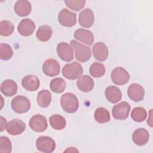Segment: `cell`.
Segmentation results:
<instances>
[{
  "label": "cell",
  "mask_w": 153,
  "mask_h": 153,
  "mask_svg": "<svg viewBox=\"0 0 153 153\" xmlns=\"http://www.w3.org/2000/svg\"><path fill=\"white\" fill-rule=\"evenodd\" d=\"M62 108L68 113L75 112L79 107V102L76 96L71 93H66L60 97Z\"/></svg>",
  "instance_id": "1"
},
{
  "label": "cell",
  "mask_w": 153,
  "mask_h": 153,
  "mask_svg": "<svg viewBox=\"0 0 153 153\" xmlns=\"http://www.w3.org/2000/svg\"><path fill=\"white\" fill-rule=\"evenodd\" d=\"M83 73V68L78 62H74L65 65L62 69L63 76L71 80L79 78Z\"/></svg>",
  "instance_id": "2"
},
{
  "label": "cell",
  "mask_w": 153,
  "mask_h": 153,
  "mask_svg": "<svg viewBox=\"0 0 153 153\" xmlns=\"http://www.w3.org/2000/svg\"><path fill=\"white\" fill-rule=\"evenodd\" d=\"M71 45L75 50V57L78 61L84 63L91 57L90 48L75 40L71 41Z\"/></svg>",
  "instance_id": "3"
},
{
  "label": "cell",
  "mask_w": 153,
  "mask_h": 153,
  "mask_svg": "<svg viewBox=\"0 0 153 153\" xmlns=\"http://www.w3.org/2000/svg\"><path fill=\"white\" fill-rule=\"evenodd\" d=\"M13 110L17 114L26 113L30 108L29 100L23 96H17L14 97L11 103Z\"/></svg>",
  "instance_id": "4"
},
{
  "label": "cell",
  "mask_w": 153,
  "mask_h": 153,
  "mask_svg": "<svg viewBox=\"0 0 153 153\" xmlns=\"http://www.w3.org/2000/svg\"><path fill=\"white\" fill-rule=\"evenodd\" d=\"M37 149L42 152L50 153L54 151L56 143L54 140L48 136H41L38 137L36 140Z\"/></svg>",
  "instance_id": "5"
},
{
  "label": "cell",
  "mask_w": 153,
  "mask_h": 153,
  "mask_svg": "<svg viewBox=\"0 0 153 153\" xmlns=\"http://www.w3.org/2000/svg\"><path fill=\"white\" fill-rule=\"evenodd\" d=\"M111 77L112 81L118 85H124L130 79V75L128 72L121 66L116 67L112 70Z\"/></svg>",
  "instance_id": "6"
},
{
  "label": "cell",
  "mask_w": 153,
  "mask_h": 153,
  "mask_svg": "<svg viewBox=\"0 0 153 153\" xmlns=\"http://www.w3.org/2000/svg\"><path fill=\"white\" fill-rule=\"evenodd\" d=\"M58 20L61 25L69 27H72L76 23V15L64 8L59 12Z\"/></svg>",
  "instance_id": "7"
},
{
  "label": "cell",
  "mask_w": 153,
  "mask_h": 153,
  "mask_svg": "<svg viewBox=\"0 0 153 153\" xmlns=\"http://www.w3.org/2000/svg\"><path fill=\"white\" fill-rule=\"evenodd\" d=\"M130 109V105L127 102H122L112 108V116L115 120H124L128 118Z\"/></svg>",
  "instance_id": "8"
},
{
  "label": "cell",
  "mask_w": 153,
  "mask_h": 153,
  "mask_svg": "<svg viewBox=\"0 0 153 153\" xmlns=\"http://www.w3.org/2000/svg\"><path fill=\"white\" fill-rule=\"evenodd\" d=\"M29 124L30 128L36 132H42L48 127L47 118L41 114H36L32 117Z\"/></svg>",
  "instance_id": "9"
},
{
  "label": "cell",
  "mask_w": 153,
  "mask_h": 153,
  "mask_svg": "<svg viewBox=\"0 0 153 153\" xmlns=\"http://www.w3.org/2000/svg\"><path fill=\"white\" fill-rule=\"evenodd\" d=\"M59 57L65 62H71L74 59V52L72 47L66 42L59 43L56 48Z\"/></svg>",
  "instance_id": "10"
},
{
  "label": "cell",
  "mask_w": 153,
  "mask_h": 153,
  "mask_svg": "<svg viewBox=\"0 0 153 153\" xmlns=\"http://www.w3.org/2000/svg\"><path fill=\"white\" fill-rule=\"evenodd\" d=\"M60 66L58 62L54 59L46 60L42 65V71L47 76L52 77L59 75Z\"/></svg>",
  "instance_id": "11"
},
{
  "label": "cell",
  "mask_w": 153,
  "mask_h": 153,
  "mask_svg": "<svg viewBox=\"0 0 153 153\" xmlns=\"http://www.w3.org/2000/svg\"><path fill=\"white\" fill-rule=\"evenodd\" d=\"M127 94L131 100L137 102L143 99L145 90L141 85L137 83H133L130 84L128 87Z\"/></svg>",
  "instance_id": "12"
},
{
  "label": "cell",
  "mask_w": 153,
  "mask_h": 153,
  "mask_svg": "<svg viewBox=\"0 0 153 153\" xmlns=\"http://www.w3.org/2000/svg\"><path fill=\"white\" fill-rule=\"evenodd\" d=\"M35 29V23L30 19H22L17 26V31L24 36H30Z\"/></svg>",
  "instance_id": "13"
},
{
  "label": "cell",
  "mask_w": 153,
  "mask_h": 153,
  "mask_svg": "<svg viewBox=\"0 0 153 153\" xmlns=\"http://www.w3.org/2000/svg\"><path fill=\"white\" fill-rule=\"evenodd\" d=\"M26 128L25 123L19 119L10 121L7 125L6 130L11 135H19L22 133Z\"/></svg>",
  "instance_id": "14"
},
{
  "label": "cell",
  "mask_w": 153,
  "mask_h": 153,
  "mask_svg": "<svg viewBox=\"0 0 153 153\" xmlns=\"http://www.w3.org/2000/svg\"><path fill=\"white\" fill-rule=\"evenodd\" d=\"M79 25L86 28L90 27L93 26L94 21V16L93 11L87 8L80 12L78 17Z\"/></svg>",
  "instance_id": "15"
},
{
  "label": "cell",
  "mask_w": 153,
  "mask_h": 153,
  "mask_svg": "<svg viewBox=\"0 0 153 153\" xmlns=\"http://www.w3.org/2000/svg\"><path fill=\"white\" fill-rule=\"evenodd\" d=\"M74 38L88 45H91L94 42V35L92 32L84 29H78L74 33Z\"/></svg>",
  "instance_id": "16"
},
{
  "label": "cell",
  "mask_w": 153,
  "mask_h": 153,
  "mask_svg": "<svg viewBox=\"0 0 153 153\" xmlns=\"http://www.w3.org/2000/svg\"><path fill=\"white\" fill-rule=\"evenodd\" d=\"M93 54L96 59L103 62L108 56V47L102 42H96L93 47Z\"/></svg>",
  "instance_id": "17"
},
{
  "label": "cell",
  "mask_w": 153,
  "mask_h": 153,
  "mask_svg": "<svg viewBox=\"0 0 153 153\" xmlns=\"http://www.w3.org/2000/svg\"><path fill=\"white\" fill-rule=\"evenodd\" d=\"M149 139V134L145 128H137L132 134L133 142L138 146H143L145 145L148 142Z\"/></svg>",
  "instance_id": "18"
},
{
  "label": "cell",
  "mask_w": 153,
  "mask_h": 153,
  "mask_svg": "<svg viewBox=\"0 0 153 153\" xmlns=\"http://www.w3.org/2000/svg\"><path fill=\"white\" fill-rule=\"evenodd\" d=\"M22 85L25 90L34 91L39 87V79L35 75H27L22 79Z\"/></svg>",
  "instance_id": "19"
},
{
  "label": "cell",
  "mask_w": 153,
  "mask_h": 153,
  "mask_svg": "<svg viewBox=\"0 0 153 153\" xmlns=\"http://www.w3.org/2000/svg\"><path fill=\"white\" fill-rule=\"evenodd\" d=\"M1 91L5 96H13L17 91V85L12 79H6L1 84Z\"/></svg>",
  "instance_id": "20"
},
{
  "label": "cell",
  "mask_w": 153,
  "mask_h": 153,
  "mask_svg": "<svg viewBox=\"0 0 153 153\" xmlns=\"http://www.w3.org/2000/svg\"><path fill=\"white\" fill-rule=\"evenodd\" d=\"M15 13L19 16L24 17L29 15L32 10L30 2L26 0L17 1L14 7Z\"/></svg>",
  "instance_id": "21"
},
{
  "label": "cell",
  "mask_w": 153,
  "mask_h": 153,
  "mask_svg": "<svg viewBox=\"0 0 153 153\" xmlns=\"http://www.w3.org/2000/svg\"><path fill=\"white\" fill-rule=\"evenodd\" d=\"M76 85L79 90L83 92H89L94 87L93 79L87 75H81L76 82Z\"/></svg>",
  "instance_id": "22"
},
{
  "label": "cell",
  "mask_w": 153,
  "mask_h": 153,
  "mask_svg": "<svg viewBox=\"0 0 153 153\" xmlns=\"http://www.w3.org/2000/svg\"><path fill=\"white\" fill-rule=\"evenodd\" d=\"M105 97L106 99L112 103H115L119 102L122 97V93L119 88L111 85L105 90Z\"/></svg>",
  "instance_id": "23"
},
{
  "label": "cell",
  "mask_w": 153,
  "mask_h": 153,
  "mask_svg": "<svg viewBox=\"0 0 153 153\" xmlns=\"http://www.w3.org/2000/svg\"><path fill=\"white\" fill-rule=\"evenodd\" d=\"M53 34V30L50 26L48 25H42L38 29L36 36L37 39L41 42L48 41Z\"/></svg>",
  "instance_id": "24"
},
{
  "label": "cell",
  "mask_w": 153,
  "mask_h": 153,
  "mask_svg": "<svg viewBox=\"0 0 153 153\" xmlns=\"http://www.w3.org/2000/svg\"><path fill=\"white\" fill-rule=\"evenodd\" d=\"M51 127L57 130H61L65 128L66 122L65 118L60 115L54 114L49 118Z\"/></svg>",
  "instance_id": "25"
},
{
  "label": "cell",
  "mask_w": 153,
  "mask_h": 153,
  "mask_svg": "<svg viewBox=\"0 0 153 153\" xmlns=\"http://www.w3.org/2000/svg\"><path fill=\"white\" fill-rule=\"evenodd\" d=\"M37 103L41 108H47L49 106L51 101V94L47 90L40 91L36 97Z\"/></svg>",
  "instance_id": "26"
},
{
  "label": "cell",
  "mask_w": 153,
  "mask_h": 153,
  "mask_svg": "<svg viewBox=\"0 0 153 153\" xmlns=\"http://www.w3.org/2000/svg\"><path fill=\"white\" fill-rule=\"evenodd\" d=\"M95 120L99 123H106L110 121L111 117L109 111L102 107L98 108L96 109L94 114Z\"/></svg>",
  "instance_id": "27"
},
{
  "label": "cell",
  "mask_w": 153,
  "mask_h": 153,
  "mask_svg": "<svg viewBox=\"0 0 153 153\" xmlns=\"http://www.w3.org/2000/svg\"><path fill=\"white\" fill-rule=\"evenodd\" d=\"M50 87L51 90L53 92L56 93H61L66 88L65 81L61 78H54L50 82Z\"/></svg>",
  "instance_id": "28"
},
{
  "label": "cell",
  "mask_w": 153,
  "mask_h": 153,
  "mask_svg": "<svg viewBox=\"0 0 153 153\" xmlns=\"http://www.w3.org/2000/svg\"><path fill=\"white\" fill-rule=\"evenodd\" d=\"M89 72L92 76L94 78H99L105 74V67L102 63L94 62L90 66Z\"/></svg>",
  "instance_id": "29"
},
{
  "label": "cell",
  "mask_w": 153,
  "mask_h": 153,
  "mask_svg": "<svg viewBox=\"0 0 153 153\" xmlns=\"http://www.w3.org/2000/svg\"><path fill=\"white\" fill-rule=\"evenodd\" d=\"M146 111L142 107H136L131 112V118L136 122L143 121L146 118Z\"/></svg>",
  "instance_id": "30"
},
{
  "label": "cell",
  "mask_w": 153,
  "mask_h": 153,
  "mask_svg": "<svg viewBox=\"0 0 153 153\" xmlns=\"http://www.w3.org/2000/svg\"><path fill=\"white\" fill-rule=\"evenodd\" d=\"M14 25L9 20H2L0 22V33L2 36H8L13 33Z\"/></svg>",
  "instance_id": "31"
},
{
  "label": "cell",
  "mask_w": 153,
  "mask_h": 153,
  "mask_svg": "<svg viewBox=\"0 0 153 153\" xmlns=\"http://www.w3.org/2000/svg\"><path fill=\"white\" fill-rule=\"evenodd\" d=\"M13 55V50L11 47L5 43L0 44V58L3 60L10 59Z\"/></svg>",
  "instance_id": "32"
},
{
  "label": "cell",
  "mask_w": 153,
  "mask_h": 153,
  "mask_svg": "<svg viewBox=\"0 0 153 153\" xmlns=\"http://www.w3.org/2000/svg\"><path fill=\"white\" fill-rule=\"evenodd\" d=\"M64 2L68 7L76 11L82 9L85 4V1L84 0H68Z\"/></svg>",
  "instance_id": "33"
},
{
  "label": "cell",
  "mask_w": 153,
  "mask_h": 153,
  "mask_svg": "<svg viewBox=\"0 0 153 153\" xmlns=\"http://www.w3.org/2000/svg\"><path fill=\"white\" fill-rule=\"evenodd\" d=\"M12 150L11 142L6 136L0 137V152L1 153H10Z\"/></svg>",
  "instance_id": "34"
},
{
  "label": "cell",
  "mask_w": 153,
  "mask_h": 153,
  "mask_svg": "<svg viewBox=\"0 0 153 153\" xmlns=\"http://www.w3.org/2000/svg\"><path fill=\"white\" fill-rule=\"evenodd\" d=\"M7 125V120L2 116H1V131H2L4 129L6 128Z\"/></svg>",
  "instance_id": "35"
},
{
  "label": "cell",
  "mask_w": 153,
  "mask_h": 153,
  "mask_svg": "<svg viewBox=\"0 0 153 153\" xmlns=\"http://www.w3.org/2000/svg\"><path fill=\"white\" fill-rule=\"evenodd\" d=\"M65 152H78V151L77 149H76L75 148H74V147H69V148H68V149L65 150Z\"/></svg>",
  "instance_id": "36"
}]
</instances>
